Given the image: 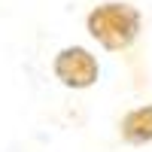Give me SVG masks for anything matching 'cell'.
Masks as SVG:
<instances>
[{"instance_id":"cell-3","label":"cell","mask_w":152,"mask_h":152,"mask_svg":"<svg viewBox=\"0 0 152 152\" xmlns=\"http://www.w3.org/2000/svg\"><path fill=\"white\" fill-rule=\"evenodd\" d=\"M122 137L134 146H143L152 140V104L137 107L122 119Z\"/></svg>"},{"instance_id":"cell-1","label":"cell","mask_w":152,"mask_h":152,"mask_svg":"<svg viewBox=\"0 0 152 152\" xmlns=\"http://www.w3.org/2000/svg\"><path fill=\"white\" fill-rule=\"evenodd\" d=\"M88 34L110 52H122L140 34V12L131 3H104L88 12Z\"/></svg>"},{"instance_id":"cell-2","label":"cell","mask_w":152,"mask_h":152,"mask_svg":"<svg viewBox=\"0 0 152 152\" xmlns=\"http://www.w3.org/2000/svg\"><path fill=\"white\" fill-rule=\"evenodd\" d=\"M97 58L82 46H67L55 58V76L67 88H88L97 82Z\"/></svg>"}]
</instances>
